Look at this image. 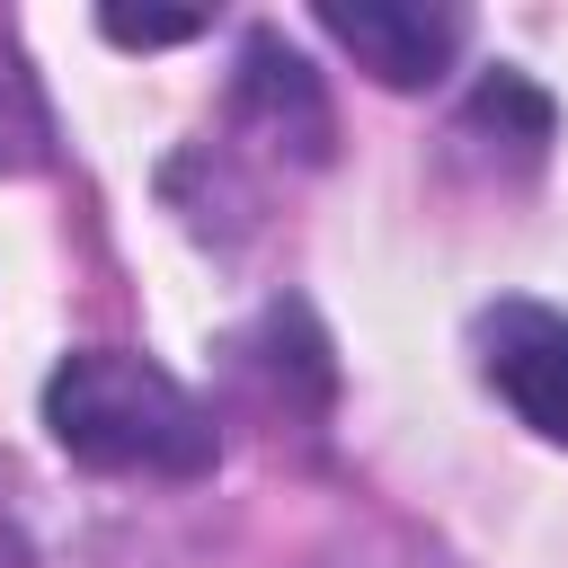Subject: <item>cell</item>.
Segmentation results:
<instances>
[{"mask_svg":"<svg viewBox=\"0 0 568 568\" xmlns=\"http://www.w3.org/2000/svg\"><path fill=\"white\" fill-rule=\"evenodd\" d=\"M44 426L80 470H106V479H204L222 462L213 408L178 373L124 355V346L62 355L44 382Z\"/></svg>","mask_w":568,"mask_h":568,"instance_id":"obj_1","label":"cell"},{"mask_svg":"<svg viewBox=\"0 0 568 568\" xmlns=\"http://www.w3.org/2000/svg\"><path fill=\"white\" fill-rule=\"evenodd\" d=\"M479 373L541 444H568V311L541 302L479 311Z\"/></svg>","mask_w":568,"mask_h":568,"instance_id":"obj_2","label":"cell"},{"mask_svg":"<svg viewBox=\"0 0 568 568\" xmlns=\"http://www.w3.org/2000/svg\"><path fill=\"white\" fill-rule=\"evenodd\" d=\"M320 27L382 80V89H435L453 53L470 44V18L444 0H320Z\"/></svg>","mask_w":568,"mask_h":568,"instance_id":"obj_3","label":"cell"},{"mask_svg":"<svg viewBox=\"0 0 568 568\" xmlns=\"http://www.w3.org/2000/svg\"><path fill=\"white\" fill-rule=\"evenodd\" d=\"M231 115L275 151V160H302V169H320L328 160V133H337V115H328V89H320V71L275 36V27H257L248 44H240V71H231Z\"/></svg>","mask_w":568,"mask_h":568,"instance_id":"obj_4","label":"cell"},{"mask_svg":"<svg viewBox=\"0 0 568 568\" xmlns=\"http://www.w3.org/2000/svg\"><path fill=\"white\" fill-rule=\"evenodd\" d=\"M53 160V106L18 44H0V178H36Z\"/></svg>","mask_w":568,"mask_h":568,"instance_id":"obj_5","label":"cell"},{"mask_svg":"<svg viewBox=\"0 0 568 568\" xmlns=\"http://www.w3.org/2000/svg\"><path fill=\"white\" fill-rule=\"evenodd\" d=\"M204 27H213L204 9H142V18H133V9H98V36H106V44H133V53L186 44V36H204Z\"/></svg>","mask_w":568,"mask_h":568,"instance_id":"obj_6","label":"cell"}]
</instances>
